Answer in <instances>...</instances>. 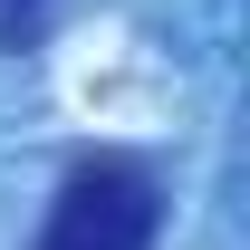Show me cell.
<instances>
[{"mask_svg":"<svg viewBox=\"0 0 250 250\" xmlns=\"http://www.w3.org/2000/svg\"><path fill=\"white\" fill-rule=\"evenodd\" d=\"M48 10H58V0H0V48H39Z\"/></svg>","mask_w":250,"mask_h":250,"instance_id":"obj_2","label":"cell"},{"mask_svg":"<svg viewBox=\"0 0 250 250\" xmlns=\"http://www.w3.org/2000/svg\"><path fill=\"white\" fill-rule=\"evenodd\" d=\"M164 231V173L145 154H77L67 183L48 192V221H39V250H154Z\"/></svg>","mask_w":250,"mask_h":250,"instance_id":"obj_1","label":"cell"}]
</instances>
